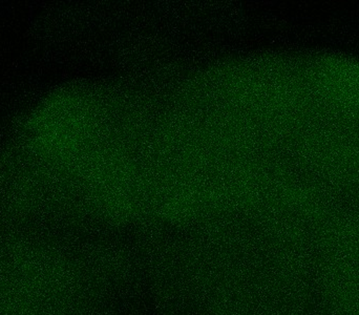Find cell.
Masks as SVG:
<instances>
[{"instance_id": "obj_1", "label": "cell", "mask_w": 359, "mask_h": 315, "mask_svg": "<svg viewBox=\"0 0 359 315\" xmlns=\"http://www.w3.org/2000/svg\"><path fill=\"white\" fill-rule=\"evenodd\" d=\"M307 69L320 107L359 133V59L325 57Z\"/></svg>"}]
</instances>
